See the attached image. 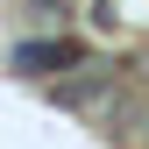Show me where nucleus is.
Here are the masks:
<instances>
[{
  "mask_svg": "<svg viewBox=\"0 0 149 149\" xmlns=\"http://www.w3.org/2000/svg\"><path fill=\"white\" fill-rule=\"evenodd\" d=\"M14 64L22 71H36V64H78V43H22Z\"/></svg>",
  "mask_w": 149,
  "mask_h": 149,
  "instance_id": "1",
  "label": "nucleus"
},
{
  "mask_svg": "<svg viewBox=\"0 0 149 149\" xmlns=\"http://www.w3.org/2000/svg\"><path fill=\"white\" fill-rule=\"evenodd\" d=\"M43 7H64V0H43Z\"/></svg>",
  "mask_w": 149,
  "mask_h": 149,
  "instance_id": "2",
  "label": "nucleus"
}]
</instances>
